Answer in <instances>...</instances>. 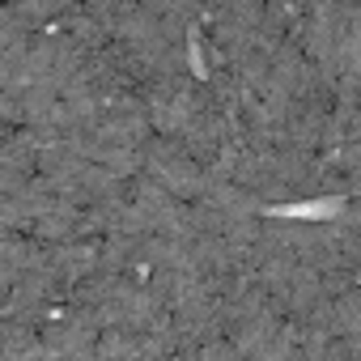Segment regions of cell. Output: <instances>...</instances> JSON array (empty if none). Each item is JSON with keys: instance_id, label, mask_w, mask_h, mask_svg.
<instances>
[{"instance_id": "1", "label": "cell", "mask_w": 361, "mask_h": 361, "mask_svg": "<svg viewBox=\"0 0 361 361\" xmlns=\"http://www.w3.org/2000/svg\"><path fill=\"white\" fill-rule=\"evenodd\" d=\"M348 196H331V200H310V204H281V209H264L268 217H327L344 204Z\"/></svg>"}, {"instance_id": "2", "label": "cell", "mask_w": 361, "mask_h": 361, "mask_svg": "<svg viewBox=\"0 0 361 361\" xmlns=\"http://www.w3.org/2000/svg\"><path fill=\"white\" fill-rule=\"evenodd\" d=\"M188 39H192V73H196V77H204V60H200V35H196V26H192V35H188Z\"/></svg>"}]
</instances>
